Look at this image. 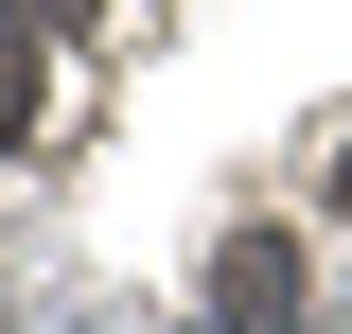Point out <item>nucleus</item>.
Here are the masks:
<instances>
[{
	"label": "nucleus",
	"mask_w": 352,
	"mask_h": 334,
	"mask_svg": "<svg viewBox=\"0 0 352 334\" xmlns=\"http://www.w3.org/2000/svg\"><path fill=\"white\" fill-rule=\"evenodd\" d=\"M212 334H300V247H282V229H247V247L212 264Z\"/></svg>",
	"instance_id": "obj_1"
},
{
	"label": "nucleus",
	"mask_w": 352,
	"mask_h": 334,
	"mask_svg": "<svg viewBox=\"0 0 352 334\" xmlns=\"http://www.w3.org/2000/svg\"><path fill=\"white\" fill-rule=\"evenodd\" d=\"M0 141H36V53L0 36Z\"/></svg>",
	"instance_id": "obj_2"
},
{
	"label": "nucleus",
	"mask_w": 352,
	"mask_h": 334,
	"mask_svg": "<svg viewBox=\"0 0 352 334\" xmlns=\"http://www.w3.org/2000/svg\"><path fill=\"white\" fill-rule=\"evenodd\" d=\"M0 18H18V36H88V0H0Z\"/></svg>",
	"instance_id": "obj_3"
},
{
	"label": "nucleus",
	"mask_w": 352,
	"mask_h": 334,
	"mask_svg": "<svg viewBox=\"0 0 352 334\" xmlns=\"http://www.w3.org/2000/svg\"><path fill=\"white\" fill-rule=\"evenodd\" d=\"M335 211H352V159H335Z\"/></svg>",
	"instance_id": "obj_4"
}]
</instances>
